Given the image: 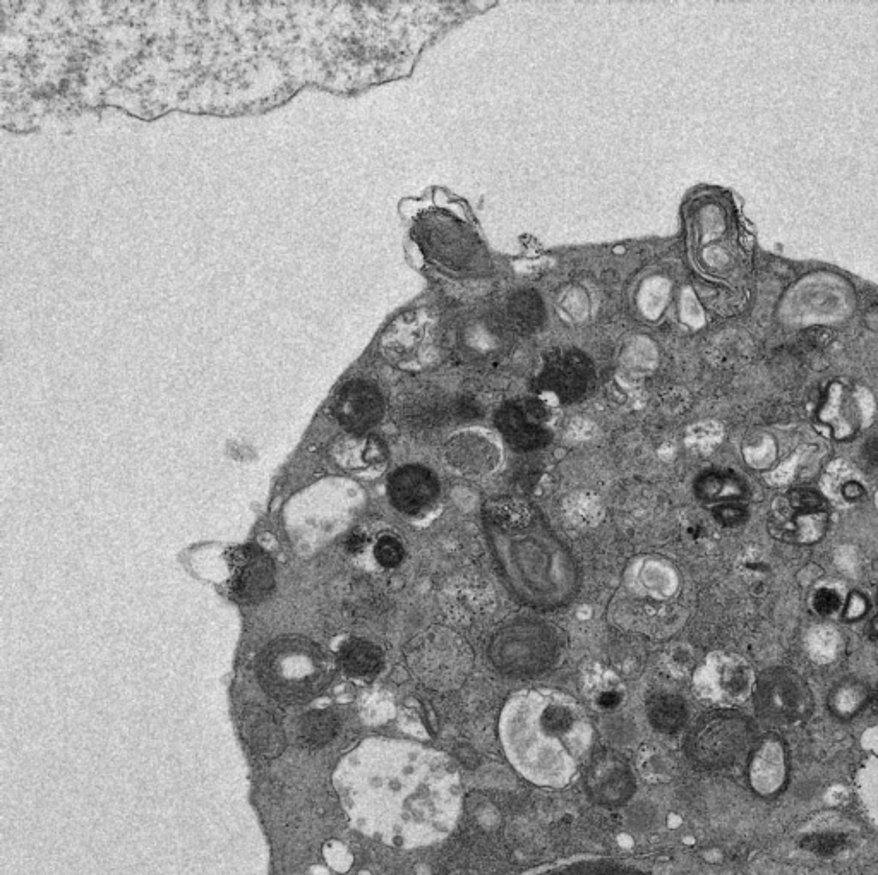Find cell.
I'll return each mask as SVG.
<instances>
[{
	"label": "cell",
	"instance_id": "obj_8",
	"mask_svg": "<svg viewBox=\"0 0 878 875\" xmlns=\"http://www.w3.org/2000/svg\"><path fill=\"white\" fill-rule=\"evenodd\" d=\"M481 416V407L467 397H448L427 392L403 400L398 409V423L412 433H426L453 423L472 421Z\"/></svg>",
	"mask_w": 878,
	"mask_h": 875
},
{
	"label": "cell",
	"instance_id": "obj_16",
	"mask_svg": "<svg viewBox=\"0 0 878 875\" xmlns=\"http://www.w3.org/2000/svg\"><path fill=\"white\" fill-rule=\"evenodd\" d=\"M448 460L467 474H484L498 462V450L493 443L481 436H455L446 447Z\"/></svg>",
	"mask_w": 878,
	"mask_h": 875
},
{
	"label": "cell",
	"instance_id": "obj_35",
	"mask_svg": "<svg viewBox=\"0 0 878 875\" xmlns=\"http://www.w3.org/2000/svg\"><path fill=\"white\" fill-rule=\"evenodd\" d=\"M621 695L616 694V692H604V694L599 697V706L602 709H614L616 706H620Z\"/></svg>",
	"mask_w": 878,
	"mask_h": 875
},
{
	"label": "cell",
	"instance_id": "obj_30",
	"mask_svg": "<svg viewBox=\"0 0 878 875\" xmlns=\"http://www.w3.org/2000/svg\"><path fill=\"white\" fill-rule=\"evenodd\" d=\"M866 611H868V599L863 594H860V592H853L849 596L848 606H846V611H844V620H848V622L861 620L866 615Z\"/></svg>",
	"mask_w": 878,
	"mask_h": 875
},
{
	"label": "cell",
	"instance_id": "obj_9",
	"mask_svg": "<svg viewBox=\"0 0 878 875\" xmlns=\"http://www.w3.org/2000/svg\"><path fill=\"white\" fill-rule=\"evenodd\" d=\"M594 364L580 350H558L546 359L537 376V392L549 393L561 404L584 399L594 385Z\"/></svg>",
	"mask_w": 878,
	"mask_h": 875
},
{
	"label": "cell",
	"instance_id": "obj_23",
	"mask_svg": "<svg viewBox=\"0 0 878 875\" xmlns=\"http://www.w3.org/2000/svg\"><path fill=\"white\" fill-rule=\"evenodd\" d=\"M338 731V718L331 711H311L301 718L299 737L311 747H323Z\"/></svg>",
	"mask_w": 878,
	"mask_h": 875
},
{
	"label": "cell",
	"instance_id": "obj_11",
	"mask_svg": "<svg viewBox=\"0 0 878 875\" xmlns=\"http://www.w3.org/2000/svg\"><path fill=\"white\" fill-rule=\"evenodd\" d=\"M230 594L235 601L256 604L275 587V565L256 546H239L229 553Z\"/></svg>",
	"mask_w": 878,
	"mask_h": 875
},
{
	"label": "cell",
	"instance_id": "obj_33",
	"mask_svg": "<svg viewBox=\"0 0 878 875\" xmlns=\"http://www.w3.org/2000/svg\"><path fill=\"white\" fill-rule=\"evenodd\" d=\"M842 496L848 501H860L866 496V491L860 483H846L842 486Z\"/></svg>",
	"mask_w": 878,
	"mask_h": 875
},
{
	"label": "cell",
	"instance_id": "obj_19",
	"mask_svg": "<svg viewBox=\"0 0 878 875\" xmlns=\"http://www.w3.org/2000/svg\"><path fill=\"white\" fill-rule=\"evenodd\" d=\"M340 666L347 675L355 678H371L381 670L383 654L373 642L352 639L340 649Z\"/></svg>",
	"mask_w": 878,
	"mask_h": 875
},
{
	"label": "cell",
	"instance_id": "obj_32",
	"mask_svg": "<svg viewBox=\"0 0 878 875\" xmlns=\"http://www.w3.org/2000/svg\"><path fill=\"white\" fill-rule=\"evenodd\" d=\"M457 757L458 762H460L462 766L469 767V769H476V767L479 766V757H477L476 752L470 749V747H467V745L458 747Z\"/></svg>",
	"mask_w": 878,
	"mask_h": 875
},
{
	"label": "cell",
	"instance_id": "obj_6",
	"mask_svg": "<svg viewBox=\"0 0 878 875\" xmlns=\"http://www.w3.org/2000/svg\"><path fill=\"white\" fill-rule=\"evenodd\" d=\"M755 743L752 721L734 711H714L698 719L686 738V752L698 767L724 771L740 766Z\"/></svg>",
	"mask_w": 878,
	"mask_h": 875
},
{
	"label": "cell",
	"instance_id": "obj_26",
	"mask_svg": "<svg viewBox=\"0 0 878 875\" xmlns=\"http://www.w3.org/2000/svg\"><path fill=\"white\" fill-rule=\"evenodd\" d=\"M861 797L868 807V812L873 819L878 821V761H870L866 764L861 774Z\"/></svg>",
	"mask_w": 878,
	"mask_h": 875
},
{
	"label": "cell",
	"instance_id": "obj_5",
	"mask_svg": "<svg viewBox=\"0 0 878 875\" xmlns=\"http://www.w3.org/2000/svg\"><path fill=\"white\" fill-rule=\"evenodd\" d=\"M489 661L501 675L536 678L553 668L560 656V639L553 627L536 618H515L493 635Z\"/></svg>",
	"mask_w": 878,
	"mask_h": 875
},
{
	"label": "cell",
	"instance_id": "obj_3",
	"mask_svg": "<svg viewBox=\"0 0 878 875\" xmlns=\"http://www.w3.org/2000/svg\"><path fill=\"white\" fill-rule=\"evenodd\" d=\"M503 745L513 766L532 783L565 786L584 764L590 728L575 707L548 700L529 711H510Z\"/></svg>",
	"mask_w": 878,
	"mask_h": 875
},
{
	"label": "cell",
	"instance_id": "obj_24",
	"mask_svg": "<svg viewBox=\"0 0 878 875\" xmlns=\"http://www.w3.org/2000/svg\"><path fill=\"white\" fill-rule=\"evenodd\" d=\"M539 875H649L644 870L616 862H582L548 870Z\"/></svg>",
	"mask_w": 878,
	"mask_h": 875
},
{
	"label": "cell",
	"instance_id": "obj_14",
	"mask_svg": "<svg viewBox=\"0 0 878 875\" xmlns=\"http://www.w3.org/2000/svg\"><path fill=\"white\" fill-rule=\"evenodd\" d=\"M388 495L397 510L417 515L431 507L438 498V477L422 465H403L388 479Z\"/></svg>",
	"mask_w": 878,
	"mask_h": 875
},
{
	"label": "cell",
	"instance_id": "obj_10",
	"mask_svg": "<svg viewBox=\"0 0 878 875\" xmlns=\"http://www.w3.org/2000/svg\"><path fill=\"white\" fill-rule=\"evenodd\" d=\"M546 409L537 400H512L494 414V424L506 443L517 452H536L548 447L553 433L546 428Z\"/></svg>",
	"mask_w": 878,
	"mask_h": 875
},
{
	"label": "cell",
	"instance_id": "obj_22",
	"mask_svg": "<svg viewBox=\"0 0 878 875\" xmlns=\"http://www.w3.org/2000/svg\"><path fill=\"white\" fill-rule=\"evenodd\" d=\"M508 313H510L513 328L522 335L539 330L544 323V316H546L541 297L532 290H522V292L515 294L510 301Z\"/></svg>",
	"mask_w": 878,
	"mask_h": 875
},
{
	"label": "cell",
	"instance_id": "obj_29",
	"mask_svg": "<svg viewBox=\"0 0 878 875\" xmlns=\"http://www.w3.org/2000/svg\"><path fill=\"white\" fill-rule=\"evenodd\" d=\"M839 608H841V598L836 591L820 589V591L815 592L813 610L817 611L818 615H834Z\"/></svg>",
	"mask_w": 878,
	"mask_h": 875
},
{
	"label": "cell",
	"instance_id": "obj_28",
	"mask_svg": "<svg viewBox=\"0 0 878 875\" xmlns=\"http://www.w3.org/2000/svg\"><path fill=\"white\" fill-rule=\"evenodd\" d=\"M712 515L722 527H738L748 519V510L741 503H722L712 508Z\"/></svg>",
	"mask_w": 878,
	"mask_h": 875
},
{
	"label": "cell",
	"instance_id": "obj_7",
	"mask_svg": "<svg viewBox=\"0 0 878 875\" xmlns=\"http://www.w3.org/2000/svg\"><path fill=\"white\" fill-rule=\"evenodd\" d=\"M753 700L760 718L777 726L796 725L813 711L812 690L796 671L769 668L758 676Z\"/></svg>",
	"mask_w": 878,
	"mask_h": 875
},
{
	"label": "cell",
	"instance_id": "obj_20",
	"mask_svg": "<svg viewBox=\"0 0 878 875\" xmlns=\"http://www.w3.org/2000/svg\"><path fill=\"white\" fill-rule=\"evenodd\" d=\"M647 716L654 730L671 735L685 726L688 709L680 695L657 694L647 704Z\"/></svg>",
	"mask_w": 878,
	"mask_h": 875
},
{
	"label": "cell",
	"instance_id": "obj_36",
	"mask_svg": "<svg viewBox=\"0 0 878 875\" xmlns=\"http://www.w3.org/2000/svg\"><path fill=\"white\" fill-rule=\"evenodd\" d=\"M872 632L875 637L878 639V616H875L872 620Z\"/></svg>",
	"mask_w": 878,
	"mask_h": 875
},
{
	"label": "cell",
	"instance_id": "obj_27",
	"mask_svg": "<svg viewBox=\"0 0 878 875\" xmlns=\"http://www.w3.org/2000/svg\"><path fill=\"white\" fill-rule=\"evenodd\" d=\"M374 556L381 567L395 568L403 562L405 550L397 538L385 536V538L379 539L374 546Z\"/></svg>",
	"mask_w": 878,
	"mask_h": 875
},
{
	"label": "cell",
	"instance_id": "obj_37",
	"mask_svg": "<svg viewBox=\"0 0 878 875\" xmlns=\"http://www.w3.org/2000/svg\"><path fill=\"white\" fill-rule=\"evenodd\" d=\"M875 704H877V709H878V687H877V694H875Z\"/></svg>",
	"mask_w": 878,
	"mask_h": 875
},
{
	"label": "cell",
	"instance_id": "obj_31",
	"mask_svg": "<svg viewBox=\"0 0 878 875\" xmlns=\"http://www.w3.org/2000/svg\"><path fill=\"white\" fill-rule=\"evenodd\" d=\"M861 457H863V462L868 469L878 471V436H873L866 441L865 447L861 450Z\"/></svg>",
	"mask_w": 878,
	"mask_h": 875
},
{
	"label": "cell",
	"instance_id": "obj_34",
	"mask_svg": "<svg viewBox=\"0 0 878 875\" xmlns=\"http://www.w3.org/2000/svg\"><path fill=\"white\" fill-rule=\"evenodd\" d=\"M364 546H366V536H362L361 532L350 534L349 539H347V550L350 553H359V551L364 550Z\"/></svg>",
	"mask_w": 878,
	"mask_h": 875
},
{
	"label": "cell",
	"instance_id": "obj_4",
	"mask_svg": "<svg viewBox=\"0 0 878 875\" xmlns=\"http://www.w3.org/2000/svg\"><path fill=\"white\" fill-rule=\"evenodd\" d=\"M259 682L273 697L304 699L316 694L330 675V661L323 649L304 637L273 640L259 654Z\"/></svg>",
	"mask_w": 878,
	"mask_h": 875
},
{
	"label": "cell",
	"instance_id": "obj_15",
	"mask_svg": "<svg viewBox=\"0 0 878 875\" xmlns=\"http://www.w3.org/2000/svg\"><path fill=\"white\" fill-rule=\"evenodd\" d=\"M818 419L825 428L830 429V435L837 441L853 440L860 431V411L841 387L830 388L827 392Z\"/></svg>",
	"mask_w": 878,
	"mask_h": 875
},
{
	"label": "cell",
	"instance_id": "obj_1",
	"mask_svg": "<svg viewBox=\"0 0 878 875\" xmlns=\"http://www.w3.org/2000/svg\"><path fill=\"white\" fill-rule=\"evenodd\" d=\"M371 767L367 790L393 845H434L452 833L462 812V783L446 755L397 745Z\"/></svg>",
	"mask_w": 878,
	"mask_h": 875
},
{
	"label": "cell",
	"instance_id": "obj_2",
	"mask_svg": "<svg viewBox=\"0 0 878 875\" xmlns=\"http://www.w3.org/2000/svg\"><path fill=\"white\" fill-rule=\"evenodd\" d=\"M484 532L505 586L518 601L549 611L577 598V562L539 513L513 501L494 503L484 512Z\"/></svg>",
	"mask_w": 878,
	"mask_h": 875
},
{
	"label": "cell",
	"instance_id": "obj_13",
	"mask_svg": "<svg viewBox=\"0 0 878 875\" xmlns=\"http://www.w3.org/2000/svg\"><path fill=\"white\" fill-rule=\"evenodd\" d=\"M585 785L590 797L606 807L625 805L637 791L630 767L618 755L609 752L596 755L594 761L590 762Z\"/></svg>",
	"mask_w": 878,
	"mask_h": 875
},
{
	"label": "cell",
	"instance_id": "obj_18",
	"mask_svg": "<svg viewBox=\"0 0 878 875\" xmlns=\"http://www.w3.org/2000/svg\"><path fill=\"white\" fill-rule=\"evenodd\" d=\"M247 742L261 755H278L283 749V733L275 718L258 707L244 714Z\"/></svg>",
	"mask_w": 878,
	"mask_h": 875
},
{
	"label": "cell",
	"instance_id": "obj_25",
	"mask_svg": "<svg viewBox=\"0 0 878 875\" xmlns=\"http://www.w3.org/2000/svg\"><path fill=\"white\" fill-rule=\"evenodd\" d=\"M789 507L793 508L796 515H812V513L825 512L824 496L815 489L794 488L789 491Z\"/></svg>",
	"mask_w": 878,
	"mask_h": 875
},
{
	"label": "cell",
	"instance_id": "obj_17",
	"mask_svg": "<svg viewBox=\"0 0 878 875\" xmlns=\"http://www.w3.org/2000/svg\"><path fill=\"white\" fill-rule=\"evenodd\" d=\"M693 491L698 500L709 505L740 503L748 496L745 479L736 472L721 469L702 472L693 483Z\"/></svg>",
	"mask_w": 878,
	"mask_h": 875
},
{
	"label": "cell",
	"instance_id": "obj_21",
	"mask_svg": "<svg viewBox=\"0 0 878 875\" xmlns=\"http://www.w3.org/2000/svg\"><path fill=\"white\" fill-rule=\"evenodd\" d=\"M870 699V688L858 678H844L832 688L829 695V707L837 718H853L865 707Z\"/></svg>",
	"mask_w": 878,
	"mask_h": 875
},
{
	"label": "cell",
	"instance_id": "obj_12",
	"mask_svg": "<svg viewBox=\"0 0 878 875\" xmlns=\"http://www.w3.org/2000/svg\"><path fill=\"white\" fill-rule=\"evenodd\" d=\"M333 412L343 428L362 435L385 416V399L379 388L369 381L355 380L338 392Z\"/></svg>",
	"mask_w": 878,
	"mask_h": 875
}]
</instances>
